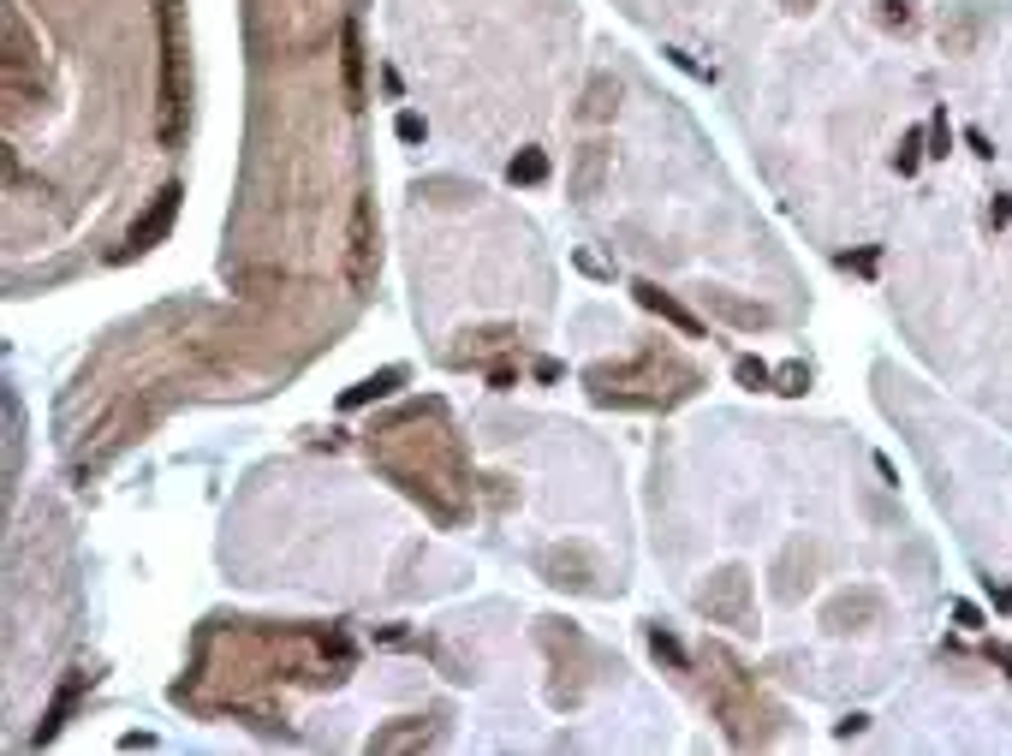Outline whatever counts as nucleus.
I'll return each mask as SVG.
<instances>
[{"instance_id": "f257e3e1", "label": "nucleus", "mask_w": 1012, "mask_h": 756, "mask_svg": "<svg viewBox=\"0 0 1012 756\" xmlns=\"http://www.w3.org/2000/svg\"><path fill=\"white\" fill-rule=\"evenodd\" d=\"M161 30V144H180L185 125V90H180V0H156Z\"/></svg>"}, {"instance_id": "f8f14e48", "label": "nucleus", "mask_w": 1012, "mask_h": 756, "mask_svg": "<svg viewBox=\"0 0 1012 756\" xmlns=\"http://www.w3.org/2000/svg\"><path fill=\"white\" fill-rule=\"evenodd\" d=\"M650 644H655V655H667V661H674V667H686V655H679V644H674V637L662 632V625H655V632H650Z\"/></svg>"}, {"instance_id": "0eeeda50", "label": "nucleus", "mask_w": 1012, "mask_h": 756, "mask_svg": "<svg viewBox=\"0 0 1012 756\" xmlns=\"http://www.w3.org/2000/svg\"><path fill=\"white\" fill-rule=\"evenodd\" d=\"M399 382H405V370H382V375H370V382H358V387H351V394L340 399V406H346V411H358V406H370V399H387Z\"/></svg>"}, {"instance_id": "423d86ee", "label": "nucleus", "mask_w": 1012, "mask_h": 756, "mask_svg": "<svg viewBox=\"0 0 1012 756\" xmlns=\"http://www.w3.org/2000/svg\"><path fill=\"white\" fill-rule=\"evenodd\" d=\"M84 685H90V673H72L66 685H60V697L48 703V721H42V733H36V745H48V739L60 733V727H66V715L78 709V697H84Z\"/></svg>"}, {"instance_id": "39448f33", "label": "nucleus", "mask_w": 1012, "mask_h": 756, "mask_svg": "<svg viewBox=\"0 0 1012 756\" xmlns=\"http://www.w3.org/2000/svg\"><path fill=\"white\" fill-rule=\"evenodd\" d=\"M638 305H643V310H655V317H662V322H674V327H679V334H691V339H698V334H703V322H698V317H691V310H686V305H674V298H667V293H662V286H638Z\"/></svg>"}, {"instance_id": "1a4fd4ad", "label": "nucleus", "mask_w": 1012, "mask_h": 756, "mask_svg": "<svg viewBox=\"0 0 1012 756\" xmlns=\"http://www.w3.org/2000/svg\"><path fill=\"white\" fill-rule=\"evenodd\" d=\"M947 144H953V125H947V108L929 113V156H947Z\"/></svg>"}, {"instance_id": "4468645a", "label": "nucleus", "mask_w": 1012, "mask_h": 756, "mask_svg": "<svg viewBox=\"0 0 1012 756\" xmlns=\"http://www.w3.org/2000/svg\"><path fill=\"white\" fill-rule=\"evenodd\" d=\"M780 382H787V387H780V394H804V382H810V375L799 370V363H792V370H780Z\"/></svg>"}, {"instance_id": "9d476101", "label": "nucleus", "mask_w": 1012, "mask_h": 756, "mask_svg": "<svg viewBox=\"0 0 1012 756\" xmlns=\"http://www.w3.org/2000/svg\"><path fill=\"white\" fill-rule=\"evenodd\" d=\"M923 156H929V149H923V137H917V132H905V137H900V156H893V168H900V173H911Z\"/></svg>"}, {"instance_id": "9b49d317", "label": "nucleus", "mask_w": 1012, "mask_h": 756, "mask_svg": "<svg viewBox=\"0 0 1012 756\" xmlns=\"http://www.w3.org/2000/svg\"><path fill=\"white\" fill-rule=\"evenodd\" d=\"M739 382H744V387H768V363H756V358H739Z\"/></svg>"}, {"instance_id": "20e7f679", "label": "nucleus", "mask_w": 1012, "mask_h": 756, "mask_svg": "<svg viewBox=\"0 0 1012 756\" xmlns=\"http://www.w3.org/2000/svg\"><path fill=\"white\" fill-rule=\"evenodd\" d=\"M340 72H346V102L363 108V42H358V24L340 30Z\"/></svg>"}, {"instance_id": "f03ea898", "label": "nucleus", "mask_w": 1012, "mask_h": 756, "mask_svg": "<svg viewBox=\"0 0 1012 756\" xmlns=\"http://www.w3.org/2000/svg\"><path fill=\"white\" fill-rule=\"evenodd\" d=\"M375 262H382V250H375V203L358 197V203H351V238H346V274H351L358 293L375 286Z\"/></svg>"}, {"instance_id": "7ed1b4c3", "label": "nucleus", "mask_w": 1012, "mask_h": 756, "mask_svg": "<svg viewBox=\"0 0 1012 756\" xmlns=\"http://www.w3.org/2000/svg\"><path fill=\"white\" fill-rule=\"evenodd\" d=\"M180 185H168V191L156 197V203H149V215L132 226V250H149V245H161V238L173 233V215H180Z\"/></svg>"}, {"instance_id": "ddd939ff", "label": "nucleus", "mask_w": 1012, "mask_h": 756, "mask_svg": "<svg viewBox=\"0 0 1012 756\" xmlns=\"http://www.w3.org/2000/svg\"><path fill=\"white\" fill-rule=\"evenodd\" d=\"M394 132L405 137V144H423V120H417V113H399V120H394Z\"/></svg>"}, {"instance_id": "2eb2a0df", "label": "nucleus", "mask_w": 1012, "mask_h": 756, "mask_svg": "<svg viewBox=\"0 0 1012 756\" xmlns=\"http://www.w3.org/2000/svg\"><path fill=\"white\" fill-rule=\"evenodd\" d=\"M995 661H1007V667H1012V649H1007V644H995Z\"/></svg>"}, {"instance_id": "6e6552de", "label": "nucleus", "mask_w": 1012, "mask_h": 756, "mask_svg": "<svg viewBox=\"0 0 1012 756\" xmlns=\"http://www.w3.org/2000/svg\"><path fill=\"white\" fill-rule=\"evenodd\" d=\"M513 185H542L548 179V156H542V149H524V156H513Z\"/></svg>"}]
</instances>
